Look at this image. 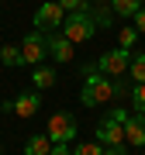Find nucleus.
Returning a JSON list of instances; mask_svg holds the SVG:
<instances>
[{"instance_id":"17","label":"nucleus","mask_w":145,"mask_h":155,"mask_svg":"<svg viewBox=\"0 0 145 155\" xmlns=\"http://www.w3.org/2000/svg\"><path fill=\"white\" fill-rule=\"evenodd\" d=\"M131 107H135V114H145V83L131 86Z\"/></svg>"},{"instance_id":"14","label":"nucleus","mask_w":145,"mask_h":155,"mask_svg":"<svg viewBox=\"0 0 145 155\" xmlns=\"http://www.w3.org/2000/svg\"><path fill=\"white\" fill-rule=\"evenodd\" d=\"M142 7H145V0H111V11L117 17H135Z\"/></svg>"},{"instance_id":"11","label":"nucleus","mask_w":145,"mask_h":155,"mask_svg":"<svg viewBox=\"0 0 145 155\" xmlns=\"http://www.w3.org/2000/svg\"><path fill=\"white\" fill-rule=\"evenodd\" d=\"M56 69H52V66H38V69H35L31 72V86L35 90H38V93H42V90H52V86H56Z\"/></svg>"},{"instance_id":"21","label":"nucleus","mask_w":145,"mask_h":155,"mask_svg":"<svg viewBox=\"0 0 145 155\" xmlns=\"http://www.w3.org/2000/svg\"><path fill=\"white\" fill-rule=\"evenodd\" d=\"M131 21H135V31H138V35H145V7H142V11L131 17Z\"/></svg>"},{"instance_id":"9","label":"nucleus","mask_w":145,"mask_h":155,"mask_svg":"<svg viewBox=\"0 0 145 155\" xmlns=\"http://www.w3.org/2000/svg\"><path fill=\"white\" fill-rule=\"evenodd\" d=\"M45 45H49V55L56 59V62H72V41H69V38H62L59 31L45 35Z\"/></svg>"},{"instance_id":"1","label":"nucleus","mask_w":145,"mask_h":155,"mask_svg":"<svg viewBox=\"0 0 145 155\" xmlns=\"http://www.w3.org/2000/svg\"><path fill=\"white\" fill-rule=\"evenodd\" d=\"M124 93H128V86L117 83L114 76H100L93 66L83 69V86H79V104L83 107H104V104H111V100L124 97Z\"/></svg>"},{"instance_id":"18","label":"nucleus","mask_w":145,"mask_h":155,"mask_svg":"<svg viewBox=\"0 0 145 155\" xmlns=\"http://www.w3.org/2000/svg\"><path fill=\"white\" fill-rule=\"evenodd\" d=\"M72 155H104V145L100 141H79L72 148Z\"/></svg>"},{"instance_id":"22","label":"nucleus","mask_w":145,"mask_h":155,"mask_svg":"<svg viewBox=\"0 0 145 155\" xmlns=\"http://www.w3.org/2000/svg\"><path fill=\"white\" fill-rule=\"evenodd\" d=\"M104 155H128V145H111V148H104Z\"/></svg>"},{"instance_id":"7","label":"nucleus","mask_w":145,"mask_h":155,"mask_svg":"<svg viewBox=\"0 0 145 155\" xmlns=\"http://www.w3.org/2000/svg\"><path fill=\"white\" fill-rule=\"evenodd\" d=\"M21 55H24V66H42V62H45L49 45H45V35L42 31H28L21 38Z\"/></svg>"},{"instance_id":"6","label":"nucleus","mask_w":145,"mask_h":155,"mask_svg":"<svg viewBox=\"0 0 145 155\" xmlns=\"http://www.w3.org/2000/svg\"><path fill=\"white\" fill-rule=\"evenodd\" d=\"M42 107V93L38 90H28V93H17V100H4L0 110L4 114H17V117H35Z\"/></svg>"},{"instance_id":"19","label":"nucleus","mask_w":145,"mask_h":155,"mask_svg":"<svg viewBox=\"0 0 145 155\" xmlns=\"http://www.w3.org/2000/svg\"><path fill=\"white\" fill-rule=\"evenodd\" d=\"M56 4H59L66 14H72V11H86V7H90V0H56Z\"/></svg>"},{"instance_id":"5","label":"nucleus","mask_w":145,"mask_h":155,"mask_svg":"<svg viewBox=\"0 0 145 155\" xmlns=\"http://www.w3.org/2000/svg\"><path fill=\"white\" fill-rule=\"evenodd\" d=\"M62 21H66V11L56 4V0H49V4H42L38 11H35V31H42V35H52V31H59L62 28Z\"/></svg>"},{"instance_id":"16","label":"nucleus","mask_w":145,"mask_h":155,"mask_svg":"<svg viewBox=\"0 0 145 155\" xmlns=\"http://www.w3.org/2000/svg\"><path fill=\"white\" fill-rule=\"evenodd\" d=\"M128 72H131V79H135V83H145V52H131Z\"/></svg>"},{"instance_id":"20","label":"nucleus","mask_w":145,"mask_h":155,"mask_svg":"<svg viewBox=\"0 0 145 155\" xmlns=\"http://www.w3.org/2000/svg\"><path fill=\"white\" fill-rule=\"evenodd\" d=\"M135 41H138V31H135V28H121V48H135Z\"/></svg>"},{"instance_id":"8","label":"nucleus","mask_w":145,"mask_h":155,"mask_svg":"<svg viewBox=\"0 0 145 155\" xmlns=\"http://www.w3.org/2000/svg\"><path fill=\"white\" fill-rule=\"evenodd\" d=\"M97 141H100L104 148H111V145H128L124 141V124L117 121V117L104 114L100 121H97Z\"/></svg>"},{"instance_id":"12","label":"nucleus","mask_w":145,"mask_h":155,"mask_svg":"<svg viewBox=\"0 0 145 155\" xmlns=\"http://www.w3.org/2000/svg\"><path fill=\"white\" fill-rule=\"evenodd\" d=\"M90 17H93V24H97V28H100V31H107V28H111V24H114V11H111V4H93V7H90Z\"/></svg>"},{"instance_id":"25","label":"nucleus","mask_w":145,"mask_h":155,"mask_svg":"<svg viewBox=\"0 0 145 155\" xmlns=\"http://www.w3.org/2000/svg\"><path fill=\"white\" fill-rule=\"evenodd\" d=\"M0 155H4V145H0Z\"/></svg>"},{"instance_id":"13","label":"nucleus","mask_w":145,"mask_h":155,"mask_svg":"<svg viewBox=\"0 0 145 155\" xmlns=\"http://www.w3.org/2000/svg\"><path fill=\"white\" fill-rule=\"evenodd\" d=\"M52 152V141H49V134H31L28 141H24V155H49Z\"/></svg>"},{"instance_id":"2","label":"nucleus","mask_w":145,"mask_h":155,"mask_svg":"<svg viewBox=\"0 0 145 155\" xmlns=\"http://www.w3.org/2000/svg\"><path fill=\"white\" fill-rule=\"evenodd\" d=\"M90 7H93V4H90ZM90 7H86V11L66 14V21H62V28H59L62 38H69L72 45H83V41H90L97 35V24H93V17H90Z\"/></svg>"},{"instance_id":"3","label":"nucleus","mask_w":145,"mask_h":155,"mask_svg":"<svg viewBox=\"0 0 145 155\" xmlns=\"http://www.w3.org/2000/svg\"><path fill=\"white\" fill-rule=\"evenodd\" d=\"M128 62H131V52L117 45V48H107V52H100V55L90 62V66L100 72V76H114V79H121L124 72H128Z\"/></svg>"},{"instance_id":"10","label":"nucleus","mask_w":145,"mask_h":155,"mask_svg":"<svg viewBox=\"0 0 145 155\" xmlns=\"http://www.w3.org/2000/svg\"><path fill=\"white\" fill-rule=\"evenodd\" d=\"M124 141L135 148H145V114H128L124 121Z\"/></svg>"},{"instance_id":"15","label":"nucleus","mask_w":145,"mask_h":155,"mask_svg":"<svg viewBox=\"0 0 145 155\" xmlns=\"http://www.w3.org/2000/svg\"><path fill=\"white\" fill-rule=\"evenodd\" d=\"M0 66H7V69H17V66H24V55H21V48H17V45H4V48H0Z\"/></svg>"},{"instance_id":"4","label":"nucleus","mask_w":145,"mask_h":155,"mask_svg":"<svg viewBox=\"0 0 145 155\" xmlns=\"http://www.w3.org/2000/svg\"><path fill=\"white\" fill-rule=\"evenodd\" d=\"M45 134H49L52 145H69L79 134V124H76V117H72L69 110H56L49 117V124H45Z\"/></svg>"},{"instance_id":"23","label":"nucleus","mask_w":145,"mask_h":155,"mask_svg":"<svg viewBox=\"0 0 145 155\" xmlns=\"http://www.w3.org/2000/svg\"><path fill=\"white\" fill-rule=\"evenodd\" d=\"M49 155H72V148H69V145H52Z\"/></svg>"},{"instance_id":"24","label":"nucleus","mask_w":145,"mask_h":155,"mask_svg":"<svg viewBox=\"0 0 145 155\" xmlns=\"http://www.w3.org/2000/svg\"><path fill=\"white\" fill-rule=\"evenodd\" d=\"M90 4H111V0H90Z\"/></svg>"}]
</instances>
